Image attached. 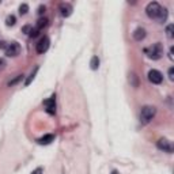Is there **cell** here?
Returning <instances> with one entry per match:
<instances>
[{
    "instance_id": "obj_1",
    "label": "cell",
    "mask_w": 174,
    "mask_h": 174,
    "mask_svg": "<svg viewBox=\"0 0 174 174\" xmlns=\"http://www.w3.org/2000/svg\"><path fill=\"white\" fill-rule=\"evenodd\" d=\"M146 53H147V56L150 57V59H152V60L161 59V57L163 56V46H162V44L158 42V44L151 45L150 48L146 49Z\"/></svg>"
},
{
    "instance_id": "obj_2",
    "label": "cell",
    "mask_w": 174,
    "mask_h": 174,
    "mask_svg": "<svg viewBox=\"0 0 174 174\" xmlns=\"http://www.w3.org/2000/svg\"><path fill=\"white\" fill-rule=\"evenodd\" d=\"M156 114V109L154 106H144L140 112V122L142 124H148Z\"/></svg>"
},
{
    "instance_id": "obj_3",
    "label": "cell",
    "mask_w": 174,
    "mask_h": 174,
    "mask_svg": "<svg viewBox=\"0 0 174 174\" xmlns=\"http://www.w3.org/2000/svg\"><path fill=\"white\" fill-rule=\"evenodd\" d=\"M161 10H162L161 4H159V3H156V2L148 3V6L146 7V12H147V15H148L151 19H156V16L159 15Z\"/></svg>"
},
{
    "instance_id": "obj_4",
    "label": "cell",
    "mask_w": 174,
    "mask_h": 174,
    "mask_svg": "<svg viewBox=\"0 0 174 174\" xmlns=\"http://www.w3.org/2000/svg\"><path fill=\"white\" fill-rule=\"evenodd\" d=\"M156 146H158L159 150H162L163 152H168V154H172L173 150H174L172 142H169L168 139H159L158 143H156Z\"/></svg>"
},
{
    "instance_id": "obj_5",
    "label": "cell",
    "mask_w": 174,
    "mask_h": 174,
    "mask_svg": "<svg viewBox=\"0 0 174 174\" xmlns=\"http://www.w3.org/2000/svg\"><path fill=\"white\" fill-rule=\"evenodd\" d=\"M20 53V46L18 42H11L6 49V54L8 57H16Z\"/></svg>"
},
{
    "instance_id": "obj_6",
    "label": "cell",
    "mask_w": 174,
    "mask_h": 174,
    "mask_svg": "<svg viewBox=\"0 0 174 174\" xmlns=\"http://www.w3.org/2000/svg\"><path fill=\"white\" fill-rule=\"evenodd\" d=\"M148 79H150L151 83L159 84V83H162V80H163V75L159 72L158 70H151L148 72Z\"/></svg>"
},
{
    "instance_id": "obj_7",
    "label": "cell",
    "mask_w": 174,
    "mask_h": 174,
    "mask_svg": "<svg viewBox=\"0 0 174 174\" xmlns=\"http://www.w3.org/2000/svg\"><path fill=\"white\" fill-rule=\"evenodd\" d=\"M48 48H49V38H48V37H42V38L38 41L37 46H36L37 53H40V54L45 53L46 50H48Z\"/></svg>"
},
{
    "instance_id": "obj_8",
    "label": "cell",
    "mask_w": 174,
    "mask_h": 174,
    "mask_svg": "<svg viewBox=\"0 0 174 174\" xmlns=\"http://www.w3.org/2000/svg\"><path fill=\"white\" fill-rule=\"evenodd\" d=\"M44 105H45L46 112L49 114H54V113H56V101H54V95H52L49 100H46L45 102H44Z\"/></svg>"
},
{
    "instance_id": "obj_9",
    "label": "cell",
    "mask_w": 174,
    "mask_h": 174,
    "mask_svg": "<svg viewBox=\"0 0 174 174\" xmlns=\"http://www.w3.org/2000/svg\"><path fill=\"white\" fill-rule=\"evenodd\" d=\"M60 11L63 16H70L72 14V6L68 3H63V4H60Z\"/></svg>"
},
{
    "instance_id": "obj_10",
    "label": "cell",
    "mask_w": 174,
    "mask_h": 174,
    "mask_svg": "<svg viewBox=\"0 0 174 174\" xmlns=\"http://www.w3.org/2000/svg\"><path fill=\"white\" fill-rule=\"evenodd\" d=\"M146 37V30L144 29H142V27H139V29H136L135 30V33H134V38L136 41H142L143 38Z\"/></svg>"
},
{
    "instance_id": "obj_11",
    "label": "cell",
    "mask_w": 174,
    "mask_h": 174,
    "mask_svg": "<svg viewBox=\"0 0 174 174\" xmlns=\"http://www.w3.org/2000/svg\"><path fill=\"white\" fill-rule=\"evenodd\" d=\"M54 140V136L53 135H45L44 138L38 139V143L40 144H49V143H52Z\"/></svg>"
},
{
    "instance_id": "obj_12",
    "label": "cell",
    "mask_w": 174,
    "mask_h": 174,
    "mask_svg": "<svg viewBox=\"0 0 174 174\" xmlns=\"http://www.w3.org/2000/svg\"><path fill=\"white\" fill-rule=\"evenodd\" d=\"M156 19H158V22H161V23L165 22V20L168 19V10H166V8H162L161 12H159V15L156 16Z\"/></svg>"
},
{
    "instance_id": "obj_13",
    "label": "cell",
    "mask_w": 174,
    "mask_h": 174,
    "mask_svg": "<svg viewBox=\"0 0 174 174\" xmlns=\"http://www.w3.org/2000/svg\"><path fill=\"white\" fill-rule=\"evenodd\" d=\"M90 67H91V70H98V67H100V59H98L97 56H94L93 59H91Z\"/></svg>"
},
{
    "instance_id": "obj_14",
    "label": "cell",
    "mask_w": 174,
    "mask_h": 174,
    "mask_svg": "<svg viewBox=\"0 0 174 174\" xmlns=\"http://www.w3.org/2000/svg\"><path fill=\"white\" fill-rule=\"evenodd\" d=\"M37 71H38V67H36V70H34V71H33V72H32V74H30V76H29V78H27V80L25 82V86H29V84H30V83H32V80L34 79V78H36V74H37Z\"/></svg>"
},
{
    "instance_id": "obj_15",
    "label": "cell",
    "mask_w": 174,
    "mask_h": 174,
    "mask_svg": "<svg viewBox=\"0 0 174 174\" xmlns=\"http://www.w3.org/2000/svg\"><path fill=\"white\" fill-rule=\"evenodd\" d=\"M15 22H16V18L14 15H8V16H7V19H6V25L7 26H14V25H15Z\"/></svg>"
},
{
    "instance_id": "obj_16",
    "label": "cell",
    "mask_w": 174,
    "mask_h": 174,
    "mask_svg": "<svg viewBox=\"0 0 174 174\" xmlns=\"http://www.w3.org/2000/svg\"><path fill=\"white\" fill-rule=\"evenodd\" d=\"M46 25H48V20H46V19H40L38 23H37V30L40 32V30L44 29V27H45Z\"/></svg>"
},
{
    "instance_id": "obj_17",
    "label": "cell",
    "mask_w": 174,
    "mask_h": 174,
    "mask_svg": "<svg viewBox=\"0 0 174 174\" xmlns=\"http://www.w3.org/2000/svg\"><path fill=\"white\" fill-rule=\"evenodd\" d=\"M27 11H29V6L27 4H20V7H19V14L20 15H25Z\"/></svg>"
},
{
    "instance_id": "obj_18",
    "label": "cell",
    "mask_w": 174,
    "mask_h": 174,
    "mask_svg": "<svg viewBox=\"0 0 174 174\" xmlns=\"http://www.w3.org/2000/svg\"><path fill=\"white\" fill-rule=\"evenodd\" d=\"M166 36L168 38H173V25H169L166 27Z\"/></svg>"
},
{
    "instance_id": "obj_19",
    "label": "cell",
    "mask_w": 174,
    "mask_h": 174,
    "mask_svg": "<svg viewBox=\"0 0 174 174\" xmlns=\"http://www.w3.org/2000/svg\"><path fill=\"white\" fill-rule=\"evenodd\" d=\"M129 76H131L129 79H134V83H132V84H134V87H138V84H139V83H138V76H136L135 74H131Z\"/></svg>"
},
{
    "instance_id": "obj_20",
    "label": "cell",
    "mask_w": 174,
    "mask_h": 174,
    "mask_svg": "<svg viewBox=\"0 0 174 174\" xmlns=\"http://www.w3.org/2000/svg\"><path fill=\"white\" fill-rule=\"evenodd\" d=\"M169 78H170V80H174V68H169Z\"/></svg>"
},
{
    "instance_id": "obj_21",
    "label": "cell",
    "mask_w": 174,
    "mask_h": 174,
    "mask_svg": "<svg viewBox=\"0 0 174 174\" xmlns=\"http://www.w3.org/2000/svg\"><path fill=\"white\" fill-rule=\"evenodd\" d=\"M44 173V169L42 168H37L36 170H33L32 174H42Z\"/></svg>"
},
{
    "instance_id": "obj_22",
    "label": "cell",
    "mask_w": 174,
    "mask_h": 174,
    "mask_svg": "<svg viewBox=\"0 0 174 174\" xmlns=\"http://www.w3.org/2000/svg\"><path fill=\"white\" fill-rule=\"evenodd\" d=\"M22 76H23V75H19V76H18V78H16V79H15V80H12V82H10V83H8V84H10V86H12V84H15V83H16V82H19L20 79H22Z\"/></svg>"
},
{
    "instance_id": "obj_23",
    "label": "cell",
    "mask_w": 174,
    "mask_h": 174,
    "mask_svg": "<svg viewBox=\"0 0 174 174\" xmlns=\"http://www.w3.org/2000/svg\"><path fill=\"white\" fill-rule=\"evenodd\" d=\"M4 66H6V61L3 60V59H0V71H2L3 68H4Z\"/></svg>"
},
{
    "instance_id": "obj_24",
    "label": "cell",
    "mask_w": 174,
    "mask_h": 174,
    "mask_svg": "<svg viewBox=\"0 0 174 174\" xmlns=\"http://www.w3.org/2000/svg\"><path fill=\"white\" fill-rule=\"evenodd\" d=\"M30 30H32V27H30V26H25V27H23V33H29Z\"/></svg>"
},
{
    "instance_id": "obj_25",
    "label": "cell",
    "mask_w": 174,
    "mask_h": 174,
    "mask_svg": "<svg viewBox=\"0 0 174 174\" xmlns=\"http://www.w3.org/2000/svg\"><path fill=\"white\" fill-rule=\"evenodd\" d=\"M44 11H45V7H44V6H41L40 8H38V14H40V15H41V14H42Z\"/></svg>"
},
{
    "instance_id": "obj_26",
    "label": "cell",
    "mask_w": 174,
    "mask_h": 174,
    "mask_svg": "<svg viewBox=\"0 0 174 174\" xmlns=\"http://www.w3.org/2000/svg\"><path fill=\"white\" fill-rule=\"evenodd\" d=\"M169 59H170V60H173V59H174V57H173V48L170 49V52H169Z\"/></svg>"
},
{
    "instance_id": "obj_27",
    "label": "cell",
    "mask_w": 174,
    "mask_h": 174,
    "mask_svg": "<svg viewBox=\"0 0 174 174\" xmlns=\"http://www.w3.org/2000/svg\"><path fill=\"white\" fill-rule=\"evenodd\" d=\"M0 46H2V48H4V49H7V45H6V42H0Z\"/></svg>"
},
{
    "instance_id": "obj_28",
    "label": "cell",
    "mask_w": 174,
    "mask_h": 174,
    "mask_svg": "<svg viewBox=\"0 0 174 174\" xmlns=\"http://www.w3.org/2000/svg\"><path fill=\"white\" fill-rule=\"evenodd\" d=\"M112 174H118V173H117V172H116V170H114V172H113V173H112Z\"/></svg>"
}]
</instances>
